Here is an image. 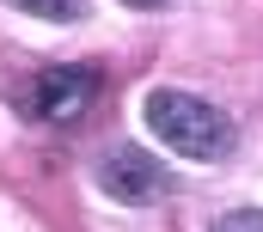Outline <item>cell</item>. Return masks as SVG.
Wrapping results in <instances>:
<instances>
[{
  "instance_id": "1",
  "label": "cell",
  "mask_w": 263,
  "mask_h": 232,
  "mask_svg": "<svg viewBox=\"0 0 263 232\" xmlns=\"http://www.w3.org/2000/svg\"><path fill=\"white\" fill-rule=\"evenodd\" d=\"M147 128H153L178 159H227L233 141H239V128H233L227 110H214L208 98L178 92V86L147 92Z\"/></svg>"
},
{
  "instance_id": "6",
  "label": "cell",
  "mask_w": 263,
  "mask_h": 232,
  "mask_svg": "<svg viewBox=\"0 0 263 232\" xmlns=\"http://www.w3.org/2000/svg\"><path fill=\"white\" fill-rule=\"evenodd\" d=\"M123 6H141V12H153V6H165V0H123Z\"/></svg>"
},
{
  "instance_id": "3",
  "label": "cell",
  "mask_w": 263,
  "mask_h": 232,
  "mask_svg": "<svg viewBox=\"0 0 263 232\" xmlns=\"http://www.w3.org/2000/svg\"><path fill=\"white\" fill-rule=\"evenodd\" d=\"M92 98H98V80L86 67H49L37 80V116L43 122H73V116H86Z\"/></svg>"
},
{
  "instance_id": "4",
  "label": "cell",
  "mask_w": 263,
  "mask_h": 232,
  "mask_svg": "<svg viewBox=\"0 0 263 232\" xmlns=\"http://www.w3.org/2000/svg\"><path fill=\"white\" fill-rule=\"evenodd\" d=\"M18 12H31V18H49V25H73V18H86V0H12Z\"/></svg>"
},
{
  "instance_id": "2",
  "label": "cell",
  "mask_w": 263,
  "mask_h": 232,
  "mask_svg": "<svg viewBox=\"0 0 263 232\" xmlns=\"http://www.w3.org/2000/svg\"><path fill=\"white\" fill-rule=\"evenodd\" d=\"M98 183H104L117 202H153V196L165 189V165H159L153 153H141V147H117V153H104Z\"/></svg>"
},
{
  "instance_id": "5",
  "label": "cell",
  "mask_w": 263,
  "mask_h": 232,
  "mask_svg": "<svg viewBox=\"0 0 263 232\" xmlns=\"http://www.w3.org/2000/svg\"><path fill=\"white\" fill-rule=\"evenodd\" d=\"M214 232H263V208H233L214 220Z\"/></svg>"
}]
</instances>
